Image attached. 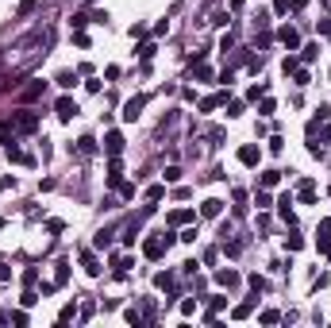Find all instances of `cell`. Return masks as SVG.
Wrapping results in <instances>:
<instances>
[{
	"mask_svg": "<svg viewBox=\"0 0 331 328\" xmlns=\"http://www.w3.org/2000/svg\"><path fill=\"white\" fill-rule=\"evenodd\" d=\"M93 151H97V139H93V135H81V139H77V155H81V159H89Z\"/></svg>",
	"mask_w": 331,
	"mask_h": 328,
	"instance_id": "4fadbf2b",
	"label": "cell"
},
{
	"mask_svg": "<svg viewBox=\"0 0 331 328\" xmlns=\"http://www.w3.org/2000/svg\"><path fill=\"white\" fill-rule=\"evenodd\" d=\"M12 128L15 132H35V128H39V116L27 112V108H23V112H12Z\"/></svg>",
	"mask_w": 331,
	"mask_h": 328,
	"instance_id": "7a4b0ae2",
	"label": "cell"
},
{
	"mask_svg": "<svg viewBox=\"0 0 331 328\" xmlns=\"http://www.w3.org/2000/svg\"><path fill=\"white\" fill-rule=\"evenodd\" d=\"M58 85H62V89H73V85H77V74H73V70H62V74H58Z\"/></svg>",
	"mask_w": 331,
	"mask_h": 328,
	"instance_id": "d6986e66",
	"label": "cell"
},
{
	"mask_svg": "<svg viewBox=\"0 0 331 328\" xmlns=\"http://www.w3.org/2000/svg\"><path fill=\"white\" fill-rule=\"evenodd\" d=\"M43 89H46V85H43V81H31V85H27V89H23V93H19V101H35V97H43Z\"/></svg>",
	"mask_w": 331,
	"mask_h": 328,
	"instance_id": "e0dca14e",
	"label": "cell"
},
{
	"mask_svg": "<svg viewBox=\"0 0 331 328\" xmlns=\"http://www.w3.org/2000/svg\"><path fill=\"white\" fill-rule=\"evenodd\" d=\"M250 286H254V294H262V290H266V278H262V274H250Z\"/></svg>",
	"mask_w": 331,
	"mask_h": 328,
	"instance_id": "f1b7e54d",
	"label": "cell"
},
{
	"mask_svg": "<svg viewBox=\"0 0 331 328\" xmlns=\"http://www.w3.org/2000/svg\"><path fill=\"white\" fill-rule=\"evenodd\" d=\"M250 309H254V301H243V305H235V309H231V317H235V321H243V317H250Z\"/></svg>",
	"mask_w": 331,
	"mask_h": 328,
	"instance_id": "ffe728a7",
	"label": "cell"
},
{
	"mask_svg": "<svg viewBox=\"0 0 331 328\" xmlns=\"http://www.w3.org/2000/svg\"><path fill=\"white\" fill-rule=\"evenodd\" d=\"M274 12H289V0H274Z\"/></svg>",
	"mask_w": 331,
	"mask_h": 328,
	"instance_id": "d590c367",
	"label": "cell"
},
{
	"mask_svg": "<svg viewBox=\"0 0 331 328\" xmlns=\"http://www.w3.org/2000/svg\"><path fill=\"white\" fill-rule=\"evenodd\" d=\"M35 8H39V0H23V4H19V15H31Z\"/></svg>",
	"mask_w": 331,
	"mask_h": 328,
	"instance_id": "4316f807",
	"label": "cell"
},
{
	"mask_svg": "<svg viewBox=\"0 0 331 328\" xmlns=\"http://www.w3.org/2000/svg\"><path fill=\"white\" fill-rule=\"evenodd\" d=\"M8 159H12V163H19V166H35V155H27V151H15V147H8Z\"/></svg>",
	"mask_w": 331,
	"mask_h": 328,
	"instance_id": "9a60e30c",
	"label": "cell"
},
{
	"mask_svg": "<svg viewBox=\"0 0 331 328\" xmlns=\"http://www.w3.org/2000/svg\"><path fill=\"white\" fill-rule=\"evenodd\" d=\"M181 243H197V228H185L181 232Z\"/></svg>",
	"mask_w": 331,
	"mask_h": 328,
	"instance_id": "1f68e13d",
	"label": "cell"
},
{
	"mask_svg": "<svg viewBox=\"0 0 331 328\" xmlns=\"http://www.w3.org/2000/svg\"><path fill=\"white\" fill-rule=\"evenodd\" d=\"M227 8H231V12H239V8H243V0H227Z\"/></svg>",
	"mask_w": 331,
	"mask_h": 328,
	"instance_id": "74e56055",
	"label": "cell"
},
{
	"mask_svg": "<svg viewBox=\"0 0 331 328\" xmlns=\"http://www.w3.org/2000/svg\"><path fill=\"white\" fill-rule=\"evenodd\" d=\"M316 243H320V251H328V243H331V220H320V228H316Z\"/></svg>",
	"mask_w": 331,
	"mask_h": 328,
	"instance_id": "9c48e42d",
	"label": "cell"
},
{
	"mask_svg": "<svg viewBox=\"0 0 331 328\" xmlns=\"http://www.w3.org/2000/svg\"><path fill=\"white\" fill-rule=\"evenodd\" d=\"M19 301H23V309H27V305H35V301H39V294H35V290H27V294H23Z\"/></svg>",
	"mask_w": 331,
	"mask_h": 328,
	"instance_id": "836d02e7",
	"label": "cell"
},
{
	"mask_svg": "<svg viewBox=\"0 0 331 328\" xmlns=\"http://www.w3.org/2000/svg\"><path fill=\"white\" fill-rule=\"evenodd\" d=\"M285 247H289V251H301L304 239H301V236H285Z\"/></svg>",
	"mask_w": 331,
	"mask_h": 328,
	"instance_id": "d4e9b609",
	"label": "cell"
},
{
	"mask_svg": "<svg viewBox=\"0 0 331 328\" xmlns=\"http://www.w3.org/2000/svg\"><path fill=\"white\" fill-rule=\"evenodd\" d=\"M216 282L227 286V290H235V286H239V274H235L231 267H227V270H216Z\"/></svg>",
	"mask_w": 331,
	"mask_h": 328,
	"instance_id": "7c38bea8",
	"label": "cell"
},
{
	"mask_svg": "<svg viewBox=\"0 0 331 328\" xmlns=\"http://www.w3.org/2000/svg\"><path fill=\"white\" fill-rule=\"evenodd\" d=\"M154 50H158L154 43H143V46H139V58H143V62H150V58H154Z\"/></svg>",
	"mask_w": 331,
	"mask_h": 328,
	"instance_id": "cb8c5ba5",
	"label": "cell"
},
{
	"mask_svg": "<svg viewBox=\"0 0 331 328\" xmlns=\"http://www.w3.org/2000/svg\"><path fill=\"white\" fill-rule=\"evenodd\" d=\"M277 181H281V170H266L262 174V189H274Z\"/></svg>",
	"mask_w": 331,
	"mask_h": 328,
	"instance_id": "ac0fdd59",
	"label": "cell"
},
{
	"mask_svg": "<svg viewBox=\"0 0 331 328\" xmlns=\"http://www.w3.org/2000/svg\"><path fill=\"white\" fill-rule=\"evenodd\" d=\"M104 151H108V155H119V151H123V135L108 132V135H104Z\"/></svg>",
	"mask_w": 331,
	"mask_h": 328,
	"instance_id": "ba28073f",
	"label": "cell"
},
{
	"mask_svg": "<svg viewBox=\"0 0 331 328\" xmlns=\"http://www.w3.org/2000/svg\"><path fill=\"white\" fill-rule=\"evenodd\" d=\"M254 205H258V209H270V193H266V189H262V193L254 197Z\"/></svg>",
	"mask_w": 331,
	"mask_h": 328,
	"instance_id": "f546056e",
	"label": "cell"
},
{
	"mask_svg": "<svg viewBox=\"0 0 331 328\" xmlns=\"http://www.w3.org/2000/svg\"><path fill=\"white\" fill-rule=\"evenodd\" d=\"M162 197H166V185H150V189H146V201H150V205L162 201Z\"/></svg>",
	"mask_w": 331,
	"mask_h": 328,
	"instance_id": "44dd1931",
	"label": "cell"
},
{
	"mask_svg": "<svg viewBox=\"0 0 331 328\" xmlns=\"http://www.w3.org/2000/svg\"><path fill=\"white\" fill-rule=\"evenodd\" d=\"M239 163H243V166H258L262 163V151L254 147V143H246V147L239 151Z\"/></svg>",
	"mask_w": 331,
	"mask_h": 328,
	"instance_id": "8992f818",
	"label": "cell"
},
{
	"mask_svg": "<svg viewBox=\"0 0 331 328\" xmlns=\"http://www.w3.org/2000/svg\"><path fill=\"white\" fill-rule=\"evenodd\" d=\"M220 105H227V93H216V97H204V101H201V112H212V108H220Z\"/></svg>",
	"mask_w": 331,
	"mask_h": 328,
	"instance_id": "5bb4252c",
	"label": "cell"
},
{
	"mask_svg": "<svg viewBox=\"0 0 331 328\" xmlns=\"http://www.w3.org/2000/svg\"><path fill=\"white\" fill-rule=\"evenodd\" d=\"M58 120H62V124H70L73 116H77V112H81V108H77V101H73V97H62V101H58Z\"/></svg>",
	"mask_w": 331,
	"mask_h": 328,
	"instance_id": "3957f363",
	"label": "cell"
},
{
	"mask_svg": "<svg viewBox=\"0 0 331 328\" xmlns=\"http://www.w3.org/2000/svg\"><path fill=\"white\" fill-rule=\"evenodd\" d=\"M8 278H12V267H8V263H0V282H8Z\"/></svg>",
	"mask_w": 331,
	"mask_h": 328,
	"instance_id": "e575fe53",
	"label": "cell"
},
{
	"mask_svg": "<svg viewBox=\"0 0 331 328\" xmlns=\"http://www.w3.org/2000/svg\"><path fill=\"white\" fill-rule=\"evenodd\" d=\"M181 313H185V317L197 313V298H185V301H181Z\"/></svg>",
	"mask_w": 331,
	"mask_h": 328,
	"instance_id": "484cf974",
	"label": "cell"
},
{
	"mask_svg": "<svg viewBox=\"0 0 331 328\" xmlns=\"http://www.w3.org/2000/svg\"><path fill=\"white\" fill-rule=\"evenodd\" d=\"M320 35H331V19H320Z\"/></svg>",
	"mask_w": 331,
	"mask_h": 328,
	"instance_id": "8d00e7d4",
	"label": "cell"
},
{
	"mask_svg": "<svg viewBox=\"0 0 331 328\" xmlns=\"http://www.w3.org/2000/svg\"><path fill=\"white\" fill-rule=\"evenodd\" d=\"M81 267H85L89 278H97V274H101V263L93 259V251H81Z\"/></svg>",
	"mask_w": 331,
	"mask_h": 328,
	"instance_id": "8fae6325",
	"label": "cell"
},
{
	"mask_svg": "<svg viewBox=\"0 0 331 328\" xmlns=\"http://www.w3.org/2000/svg\"><path fill=\"white\" fill-rule=\"evenodd\" d=\"M170 243H173L170 232H158V236H150V239L143 243V255H146V259H162V251H166Z\"/></svg>",
	"mask_w": 331,
	"mask_h": 328,
	"instance_id": "6da1fadb",
	"label": "cell"
},
{
	"mask_svg": "<svg viewBox=\"0 0 331 328\" xmlns=\"http://www.w3.org/2000/svg\"><path fill=\"white\" fill-rule=\"evenodd\" d=\"M328 255H331V243H328Z\"/></svg>",
	"mask_w": 331,
	"mask_h": 328,
	"instance_id": "f35d334b",
	"label": "cell"
},
{
	"mask_svg": "<svg viewBox=\"0 0 331 328\" xmlns=\"http://www.w3.org/2000/svg\"><path fill=\"white\" fill-rule=\"evenodd\" d=\"M193 216H197V212H193V209H173L170 216H166V220H170V224H189V220H193Z\"/></svg>",
	"mask_w": 331,
	"mask_h": 328,
	"instance_id": "2e32d148",
	"label": "cell"
},
{
	"mask_svg": "<svg viewBox=\"0 0 331 328\" xmlns=\"http://www.w3.org/2000/svg\"><path fill=\"white\" fill-rule=\"evenodd\" d=\"M277 321H281V313H274V309H266V313H262V325H277Z\"/></svg>",
	"mask_w": 331,
	"mask_h": 328,
	"instance_id": "83f0119b",
	"label": "cell"
},
{
	"mask_svg": "<svg viewBox=\"0 0 331 328\" xmlns=\"http://www.w3.org/2000/svg\"><path fill=\"white\" fill-rule=\"evenodd\" d=\"M281 70H285V74H297V70H301V58H293V54H289V58L281 62Z\"/></svg>",
	"mask_w": 331,
	"mask_h": 328,
	"instance_id": "603a6c76",
	"label": "cell"
},
{
	"mask_svg": "<svg viewBox=\"0 0 331 328\" xmlns=\"http://www.w3.org/2000/svg\"><path fill=\"white\" fill-rule=\"evenodd\" d=\"M231 46H235V35H231V31H227V35L220 39V50H231Z\"/></svg>",
	"mask_w": 331,
	"mask_h": 328,
	"instance_id": "d6a6232c",
	"label": "cell"
},
{
	"mask_svg": "<svg viewBox=\"0 0 331 328\" xmlns=\"http://www.w3.org/2000/svg\"><path fill=\"white\" fill-rule=\"evenodd\" d=\"M143 105H146V97H131L127 105H123V120H127V124H131V120H139V116H143Z\"/></svg>",
	"mask_w": 331,
	"mask_h": 328,
	"instance_id": "277c9868",
	"label": "cell"
},
{
	"mask_svg": "<svg viewBox=\"0 0 331 328\" xmlns=\"http://www.w3.org/2000/svg\"><path fill=\"white\" fill-rule=\"evenodd\" d=\"M220 212H223V201H220V197H208L201 205V216H208V220H216Z\"/></svg>",
	"mask_w": 331,
	"mask_h": 328,
	"instance_id": "52a82bcc",
	"label": "cell"
},
{
	"mask_svg": "<svg viewBox=\"0 0 331 328\" xmlns=\"http://www.w3.org/2000/svg\"><path fill=\"white\" fill-rule=\"evenodd\" d=\"M277 43L289 46V50H297V46H301V35H297V27H281V31H277Z\"/></svg>",
	"mask_w": 331,
	"mask_h": 328,
	"instance_id": "5b68a950",
	"label": "cell"
},
{
	"mask_svg": "<svg viewBox=\"0 0 331 328\" xmlns=\"http://www.w3.org/2000/svg\"><path fill=\"white\" fill-rule=\"evenodd\" d=\"M316 54H320V46H316V43L301 46V62H312V58H316Z\"/></svg>",
	"mask_w": 331,
	"mask_h": 328,
	"instance_id": "7402d4cb",
	"label": "cell"
},
{
	"mask_svg": "<svg viewBox=\"0 0 331 328\" xmlns=\"http://www.w3.org/2000/svg\"><path fill=\"white\" fill-rule=\"evenodd\" d=\"M297 197H301L304 205H312V201H316V181H301V185H297Z\"/></svg>",
	"mask_w": 331,
	"mask_h": 328,
	"instance_id": "30bf717a",
	"label": "cell"
},
{
	"mask_svg": "<svg viewBox=\"0 0 331 328\" xmlns=\"http://www.w3.org/2000/svg\"><path fill=\"white\" fill-rule=\"evenodd\" d=\"M197 77L201 81H212V66H197Z\"/></svg>",
	"mask_w": 331,
	"mask_h": 328,
	"instance_id": "4dcf8cb0",
	"label": "cell"
}]
</instances>
